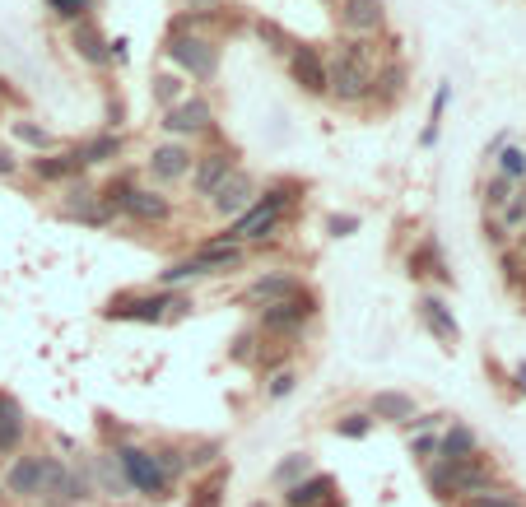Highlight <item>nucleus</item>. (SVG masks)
<instances>
[{
	"instance_id": "f3484780",
	"label": "nucleus",
	"mask_w": 526,
	"mask_h": 507,
	"mask_svg": "<svg viewBox=\"0 0 526 507\" xmlns=\"http://www.w3.org/2000/svg\"><path fill=\"white\" fill-rule=\"evenodd\" d=\"M89 461V480H94V494L108 498V503H131V484H126L122 466H117V456H112V447H98L94 456H84Z\"/></svg>"
},
{
	"instance_id": "b1692460",
	"label": "nucleus",
	"mask_w": 526,
	"mask_h": 507,
	"mask_svg": "<svg viewBox=\"0 0 526 507\" xmlns=\"http://www.w3.org/2000/svg\"><path fill=\"white\" fill-rule=\"evenodd\" d=\"M471 456H480V433H475L471 424L452 419V424L438 433V461H443V466H457V461H471Z\"/></svg>"
},
{
	"instance_id": "412c9836",
	"label": "nucleus",
	"mask_w": 526,
	"mask_h": 507,
	"mask_svg": "<svg viewBox=\"0 0 526 507\" xmlns=\"http://www.w3.org/2000/svg\"><path fill=\"white\" fill-rule=\"evenodd\" d=\"M28 442V410L14 401L10 391H0V456H19Z\"/></svg>"
},
{
	"instance_id": "ddd939ff",
	"label": "nucleus",
	"mask_w": 526,
	"mask_h": 507,
	"mask_svg": "<svg viewBox=\"0 0 526 507\" xmlns=\"http://www.w3.org/2000/svg\"><path fill=\"white\" fill-rule=\"evenodd\" d=\"M308 289V284L298 280L294 270H261L257 280L243 289V303L252 307V312H261V307H275V303H289V298H298Z\"/></svg>"
},
{
	"instance_id": "1a4fd4ad",
	"label": "nucleus",
	"mask_w": 526,
	"mask_h": 507,
	"mask_svg": "<svg viewBox=\"0 0 526 507\" xmlns=\"http://www.w3.org/2000/svg\"><path fill=\"white\" fill-rule=\"evenodd\" d=\"M0 494H5V503H38L42 494V452H19L5 461V470H0Z\"/></svg>"
},
{
	"instance_id": "9b49d317",
	"label": "nucleus",
	"mask_w": 526,
	"mask_h": 507,
	"mask_svg": "<svg viewBox=\"0 0 526 507\" xmlns=\"http://www.w3.org/2000/svg\"><path fill=\"white\" fill-rule=\"evenodd\" d=\"M117 214L131 219V224H140V228H163V224H173L177 210L159 187H131L122 196V205H117Z\"/></svg>"
},
{
	"instance_id": "bb28decb",
	"label": "nucleus",
	"mask_w": 526,
	"mask_h": 507,
	"mask_svg": "<svg viewBox=\"0 0 526 507\" xmlns=\"http://www.w3.org/2000/svg\"><path fill=\"white\" fill-rule=\"evenodd\" d=\"M80 154H84V168H103V163H117L126 154V140H122V131H103V135H89L80 145Z\"/></svg>"
},
{
	"instance_id": "79ce46f5",
	"label": "nucleus",
	"mask_w": 526,
	"mask_h": 507,
	"mask_svg": "<svg viewBox=\"0 0 526 507\" xmlns=\"http://www.w3.org/2000/svg\"><path fill=\"white\" fill-rule=\"evenodd\" d=\"M499 266H503V284H508V289H522V284H526V266H522V256H517V247H503Z\"/></svg>"
},
{
	"instance_id": "4468645a",
	"label": "nucleus",
	"mask_w": 526,
	"mask_h": 507,
	"mask_svg": "<svg viewBox=\"0 0 526 507\" xmlns=\"http://www.w3.org/2000/svg\"><path fill=\"white\" fill-rule=\"evenodd\" d=\"M28 177L33 182H42V187H66V182H75V177H84V154L80 145H70V149H52V154H33L28 159Z\"/></svg>"
},
{
	"instance_id": "aec40b11",
	"label": "nucleus",
	"mask_w": 526,
	"mask_h": 507,
	"mask_svg": "<svg viewBox=\"0 0 526 507\" xmlns=\"http://www.w3.org/2000/svg\"><path fill=\"white\" fill-rule=\"evenodd\" d=\"M405 94H410V66H405V56H382L378 75H373V103L396 107Z\"/></svg>"
},
{
	"instance_id": "c756f323",
	"label": "nucleus",
	"mask_w": 526,
	"mask_h": 507,
	"mask_svg": "<svg viewBox=\"0 0 526 507\" xmlns=\"http://www.w3.org/2000/svg\"><path fill=\"white\" fill-rule=\"evenodd\" d=\"M312 470H317V461H312L308 452H289L280 466L270 470V489H275V494H284V489H294L298 480H308Z\"/></svg>"
},
{
	"instance_id": "f257e3e1",
	"label": "nucleus",
	"mask_w": 526,
	"mask_h": 507,
	"mask_svg": "<svg viewBox=\"0 0 526 507\" xmlns=\"http://www.w3.org/2000/svg\"><path fill=\"white\" fill-rule=\"evenodd\" d=\"M378 42L345 38L336 42V56H326V98L340 107L373 103V75H378Z\"/></svg>"
},
{
	"instance_id": "0eeeda50",
	"label": "nucleus",
	"mask_w": 526,
	"mask_h": 507,
	"mask_svg": "<svg viewBox=\"0 0 526 507\" xmlns=\"http://www.w3.org/2000/svg\"><path fill=\"white\" fill-rule=\"evenodd\" d=\"M233 168H243L238 163V149L233 145H215V149H205V154H196V163H191V201H210L224 182H229Z\"/></svg>"
},
{
	"instance_id": "423d86ee",
	"label": "nucleus",
	"mask_w": 526,
	"mask_h": 507,
	"mask_svg": "<svg viewBox=\"0 0 526 507\" xmlns=\"http://www.w3.org/2000/svg\"><path fill=\"white\" fill-rule=\"evenodd\" d=\"M499 466L489 461L485 452L471 456V461H457V466H443V503H461V498H475L485 489H499Z\"/></svg>"
},
{
	"instance_id": "ea45409f",
	"label": "nucleus",
	"mask_w": 526,
	"mask_h": 507,
	"mask_svg": "<svg viewBox=\"0 0 526 507\" xmlns=\"http://www.w3.org/2000/svg\"><path fill=\"white\" fill-rule=\"evenodd\" d=\"M257 349H261V331L257 326H247V331L229 345V359L233 363H257Z\"/></svg>"
},
{
	"instance_id": "dca6fc26",
	"label": "nucleus",
	"mask_w": 526,
	"mask_h": 507,
	"mask_svg": "<svg viewBox=\"0 0 526 507\" xmlns=\"http://www.w3.org/2000/svg\"><path fill=\"white\" fill-rule=\"evenodd\" d=\"M289 61V80L303 89L308 98H326V56L312 47V42H294V52L284 56Z\"/></svg>"
},
{
	"instance_id": "e433bc0d",
	"label": "nucleus",
	"mask_w": 526,
	"mask_h": 507,
	"mask_svg": "<svg viewBox=\"0 0 526 507\" xmlns=\"http://www.w3.org/2000/svg\"><path fill=\"white\" fill-rule=\"evenodd\" d=\"M261 391H266V401H289V396L298 391V368H275Z\"/></svg>"
},
{
	"instance_id": "39448f33",
	"label": "nucleus",
	"mask_w": 526,
	"mask_h": 507,
	"mask_svg": "<svg viewBox=\"0 0 526 507\" xmlns=\"http://www.w3.org/2000/svg\"><path fill=\"white\" fill-rule=\"evenodd\" d=\"M317 294L312 289H303L298 298H289V303H275V307H261L257 312V331H261V340H294V335H303L317 321Z\"/></svg>"
},
{
	"instance_id": "5701e85b",
	"label": "nucleus",
	"mask_w": 526,
	"mask_h": 507,
	"mask_svg": "<svg viewBox=\"0 0 526 507\" xmlns=\"http://www.w3.org/2000/svg\"><path fill=\"white\" fill-rule=\"evenodd\" d=\"M405 275L410 280H438V284H452V270H447V261H443V247H438V238H424L415 242V252H410V261H405Z\"/></svg>"
},
{
	"instance_id": "5fc2aeb1",
	"label": "nucleus",
	"mask_w": 526,
	"mask_h": 507,
	"mask_svg": "<svg viewBox=\"0 0 526 507\" xmlns=\"http://www.w3.org/2000/svg\"><path fill=\"white\" fill-rule=\"evenodd\" d=\"M522 298H526V284H522Z\"/></svg>"
},
{
	"instance_id": "6e6552de",
	"label": "nucleus",
	"mask_w": 526,
	"mask_h": 507,
	"mask_svg": "<svg viewBox=\"0 0 526 507\" xmlns=\"http://www.w3.org/2000/svg\"><path fill=\"white\" fill-rule=\"evenodd\" d=\"M191 163H196V149L187 140H159L145 154V173L154 187H177V182L191 177Z\"/></svg>"
},
{
	"instance_id": "c85d7f7f",
	"label": "nucleus",
	"mask_w": 526,
	"mask_h": 507,
	"mask_svg": "<svg viewBox=\"0 0 526 507\" xmlns=\"http://www.w3.org/2000/svg\"><path fill=\"white\" fill-rule=\"evenodd\" d=\"M98 205V187L89 182V177H75V182H66V201H61V219H70V224H80L84 214Z\"/></svg>"
},
{
	"instance_id": "37998d69",
	"label": "nucleus",
	"mask_w": 526,
	"mask_h": 507,
	"mask_svg": "<svg viewBox=\"0 0 526 507\" xmlns=\"http://www.w3.org/2000/svg\"><path fill=\"white\" fill-rule=\"evenodd\" d=\"M447 98H452V84H438V94H433V107H429V126H424V145H433L438 140V121H443V107H447Z\"/></svg>"
},
{
	"instance_id": "864d4df0",
	"label": "nucleus",
	"mask_w": 526,
	"mask_h": 507,
	"mask_svg": "<svg viewBox=\"0 0 526 507\" xmlns=\"http://www.w3.org/2000/svg\"><path fill=\"white\" fill-rule=\"evenodd\" d=\"M0 470H5V456H0Z\"/></svg>"
},
{
	"instance_id": "473e14b6",
	"label": "nucleus",
	"mask_w": 526,
	"mask_h": 507,
	"mask_svg": "<svg viewBox=\"0 0 526 507\" xmlns=\"http://www.w3.org/2000/svg\"><path fill=\"white\" fill-rule=\"evenodd\" d=\"M196 280H205L201 266H196V256H182V261H173L168 270H159V289H163V294H173V289L196 284Z\"/></svg>"
},
{
	"instance_id": "9d476101",
	"label": "nucleus",
	"mask_w": 526,
	"mask_h": 507,
	"mask_svg": "<svg viewBox=\"0 0 526 507\" xmlns=\"http://www.w3.org/2000/svg\"><path fill=\"white\" fill-rule=\"evenodd\" d=\"M261 196V182H257V173H247V168H233L229 173V182H224V187L215 191V196H210V214H215L219 224H233V219H238V214H247L252 210V201H257Z\"/></svg>"
},
{
	"instance_id": "7ed1b4c3",
	"label": "nucleus",
	"mask_w": 526,
	"mask_h": 507,
	"mask_svg": "<svg viewBox=\"0 0 526 507\" xmlns=\"http://www.w3.org/2000/svg\"><path fill=\"white\" fill-rule=\"evenodd\" d=\"M108 447H112V456H117V466H122L135 498H149V503H168V498H173V484H168V475L159 470V461L149 456L145 442L126 438V442H108Z\"/></svg>"
},
{
	"instance_id": "2f4dec72",
	"label": "nucleus",
	"mask_w": 526,
	"mask_h": 507,
	"mask_svg": "<svg viewBox=\"0 0 526 507\" xmlns=\"http://www.w3.org/2000/svg\"><path fill=\"white\" fill-rule=\"evenodd\" d=\"M149 94H154V103L168 112V107H177L182 98H187V80H182L177 70H159V75H154V84H149Z\"/></svg>"
},
{
	"instance_id": "a878e982",
	"label": "nucleus",
	"mask_w": 526,
	"mask_h": 507,
	"mask_svg": "<svg viewBox=\"0 0 526 507\" xmlns=\"http://www.w3.org/2000/svg\"><path fill=\"white\" fill-rule=\"evenodd\" d=\"M368 414H373V424H396L405 428L410 419L419 414V401L410 391H378L373 401H368Z\"/></svg>"
},
{
	"instance_id": "a211bd4d",
	"label": "nucleus",
	"mask_w": 526,
	"mask_h": 507,
	"mask_svg": "<svg viewBox=\"0 0 526 507\" xmlns=\"http://www.w3.org/2000/svg\"><path fill=\"white\" fill-rule=\"evenodd\" d=\"M112 38L98 28V19H80V24H70V52L80 56L84 66L94 70H108L112 66Z\"/></svg>"
},
{
	"instance_id": "c03bdc74",
	"label": "nucleus",
	"mask_w": 526,
	"mask_h": 507,
	"mask_svg": "<svg viewBox=\"0 0 526 507\" xmlns=\"http://www.w3.org/2000/svg\"><path fill=\"white\" fill-rule=\"evenodd\" d=\"M410 456L419 466H433L438 461V433H410Z\"/></svg>"
},
{
	"instance_id": "49530a36",
	"label": "nucleus",
	"mask_w": 526,
	"mask_h": 507,
	"mask_svg": "<svg viewBox=\"0 0 526 507\" xmlns=\"http://www.w3.org/2000/svg\"><path fill=\"white\" fill-rule=\"evenodd\" d=\"M219 503H224V470H219V475H215L210 484H201V489L191 494L187 507H219Z\"/></svg>"
},
{
	"instance_id": "6ab92c4d",
	"label": "nucleus",
	"mask_w": 526,
	"mask_h": 507,
	"mask_svg": "<svg viewBox=\"0 0 526 507\" xmlns=\"http://www.w3.org/2000/svg\"><path fill=\"white\" fill-rule=\"evenodd\" d=\"M415 312H419V321H424V331H429L438 345H443V349H457L461 326H457V317H452V307H447L443 298H438V294H419Z\"/></svg>"
},
{
	"instance_id": "2eb2a0df",
	"label": "nucleus",
	"mask_w": 526,
	"mask_h": 507,
	"mask_svg": "<svg viewBox=\"0 0 526 507\" xmlns=\"http://www.w3.org/2000/svg\"><path fill=\"white\" fill-rule=\"evenodd\" d=\"M103 317L108 321H140V326H159V321H168V294H122L112 298L108 307H103Z\"/></svg>"
},
{
	"instance_id": "393cba45",
	"label": "nucleus",
	"mask_w": 526,
	"mask_h": 507,
	"mask_svg": "<svg viewBox=\"0 0 526 507\" xmlns=\"http://www.w3.org/2000/svg\"><path fill=\"white\" fill-rule=\"evenodd\" d=\"M280 503L284 507H331L336 503V480H331L326 470H312L308 480H298L294 489H284Z\"/></svg>"
},
{
	"instance_id": "8fccbe9b",
	"label": "nucleus",
	"mask_w": 526,
	"mask_h": 507,
	"mask_svg": "<svg viewBox=\"0 0 526 507\" xmlns=\"http://www.w3.org/2000/svg\"><path fill=\"white\" fill-rule=\"evenodd\" d=\"M14 173H19V159H14V149L0 145V182H10Z\"/></svg>"
},
{
	"instance_id": "20e7f679",
	"label": "nucleus",
	"mask_w": 526,
	"mask_h": 507,
	"mask_svg": "<svg viewBox=\"0 0 526 507\" xmlns=\"http://www.w3.org/2000/svg\"><path fill=\"white\" fill-rule=\"evenodd\" d=\"M159 126H163V135L168 140H215L219 135V121H215V107H210V98L205 94H187L177 107H168L159 117Z\"/></svg>"
},
{
	"instance_id": "72a5a7b5",
	"label": "nucleus",
	"mask_w": 526,
	"mask_h": 507,
	"mask_svg": "<svg viewBox=\"0 0 526 507\" xmlns=\"http://www.w3.org/2000/svg\"><path fill=\"white\" fill-rule=\"evenodd\" d=\"M494 173H499L503 182H513V187H522V182H526V149L503 145L499 154H494Z\"/></svg>"
},
{
	"instance_id": "603ef678",
	"label": "nucleus",
	"mask_w": 526,
	"mask_h": 507,
	"mask_svg": "<svg viewBox=\"0 0 526 507\" xmlns=\"http://www.w3.org/2000/svg\"><path fill=\"white\" fill-rule=\"evenodd\" d=\"M247 507H275V503H270V498H252V503H247Z\"/></svg>"
},
{
	"instance_id": "3c124183",
	"label": "nucleus",
	"mask_w": 526,
	"mask_h": 507,
	"mask_svg": "<svg viewBox=\"0 0 526 507\" xmlns=\"http://www.w3.org/2000/svg\"><path fill=\"white\" fill-rule=\"evenodd\" d=\"M513 377H517V387H522V396H526V363H517V373H513Z\"/></svg>"
},
{
	"instance_id": "a18cd8bd",
	"label": "nucleus",
	"mask_w": 526,
	"mask_h": 507,
	"mask_svg": "<svg viewBox=\"0 0 526 507\" xmlns=\"http://www.w3.org/2000/svg\"><path fill=\"white\" fill-rule=\"evenodd\" d=\"M447 419H452V414H443V410H419L415 419L405 424V433H443Z\"/></svg>"
},
{
	"instance_id": "09e8293b",
	"label": "nucleus",
	"mask_w": 526,
	"mask_h": 507,
	"mask_svg": "<svg viewBox=\"0 0 526 507\" xmlns=\"http://www.w3.org/2000/svg\"><path fill=\"white\" fill-rule=\"evenodd\" d=\"M229 0H177V10L182 14H215V10H224Z\"/></svg>"
},
{
	"instance_id": "c9c22d12",
	"label": "nucleus",
	"mask_w": 526,
	"mask_h": 507,
	"mask_svg": "<svg viewBox=\"0 0 526 507\" xmlns=\"http://www.w3.org/2000/svg\"><path fill=\"white\" fill-rule=\"evenodd\" d=\"M331 428H336V438H354V442H359V438L373 433V414H368V410H345Z\"/></svg>"
},
{
	"instance_id": "4c0bfd02",
	"label": "nucleus",
	"mask_w": 526,
	"mask_h": 507,
	"mask_svg": "<svg viewBox=\"0 0 526 507\" xmlns=\"http://www.w3.org/2000/svg\"><path fill=\"white\" fill-rule=\"evenodd\" d=\"M98 0H47V10L61 19V24H80V19H94Z\"/></svg>"
},
{
	"instance_id": "7c9ffc66",
	"label": "nucleus",
	"mask_w": 526,
	"mask_h": 507,
	"mask_svg": "<svg viewBox=\"0 0 526 507\" xmlns=\"http://www.w3.org/2000/svg\"><path fill=\"white\" fill-rule=\"evenodd\" d=\"M10 135L19 140V145L33 149V154H52V145H56L52 131H47V126H38L33 117H14V121H10Z\"/></svg>"
},
{
	"instance_id": "6e6d98bb",
	"label": "nucleus",
	"mask_w": 526,
	"mask_h": 507,
	"mask_svg": "<svg viewBox=\"0 0 526 507\" xmlns=\"http://www.w3.org/2000/svg\"><path fill=\"white\" fill-rule=\"evenodd\" d=\"M326 5H336V0H326Z\"/></svg>"
},
{
	"instance_id": "58836bf2",
	"label": "nucleus",
	"mask_w": 526,
	"mask_h": 507,
	"mask_svg": "<svg viewBox=\"0 0 526 507\" xmlns=\"http://www.w3.org/2000/svg\"><path fill=\"white\" fill-rule=\"evenodd\" d=\"M257 38L266 42L275 56H289V52H294V38H289V33H284L275 19H261V24H257Z\"/></svg>"
},
{
	"instance_id": "f03ea898",
	"label": "nucleus",
	"mask_w": 526,
	"mask_h": 507,
	"mask_svg": "<svg viewBox=\"0 0 526 507\" xmlns=\"http://www.w3.org/2000/svg\"><path fill=\"white\" fill-rule=\"evenodd\" d=\"M163 61L191 84H215L219 80V42L201 33H173L163 38Z\"/></svg>"
},
{
	"instance_id": "f704fd0d",
	"label": "nucleus",
	"mask_w": 526,
	"mask_h": 507,
	"mask_svg": "<svg viewBox=\"0 0 526 507\" xmlns=\"http://www.w3.org/2000/svg\"><path fill=\"white\" fill-rule=\"evenodd\" d=\"M457 507H526V498L517 494L513 484H499V489H485V494H475V498H461Z\"/></svg>"
},
{
	"instance_id": "a19ab883",
	"label": "nucleus",
	"mask_w": 526,
	"mask_h": 507,
	"mask_svg": "<svg viewBox=\"0 0 526 507\" xmlns=\"http://www.w3.org/2000/svg\"><path fill=\"white\" fill-rule=\"evenodd\" d=\"M513 191H517V187H513V182H503L499 173L489 177V182H485V214H499L503 205L513 201Z\"/></svg>"
},
{
	"instance_id": "4be33fe9",
	"label": "nucleus",
	"mask_w": 526,
	"mask_h": 507,
	"mask_svg": "<svg viewBox=\"0 0 526 507\" xmlns=\"http://www.w3.org/2000/svg\"><path fill=\"white\" fill-rule=\"evenodd\" d=\"M191 256H196V266H201L205 280H219V275H233V270L247 261V247H219V242L201 238L196 247H191Z\"/></svg>"
},
{
	"instance_id": "cd10ccee",
	"label": "nucleus",
	"mask_w": 526,
	"mask_h": 507,
	"mask_svg": "<svg viewBox=\"0 0 526 507\" xmlns=\"http://www.w3.org/2000/svg\"><path fill=\"white\" fill-rule=\"evenodd\" d=\"M149 456L159 461V470L168 475V484L177 489V480L182 475H191V461H187V442H145Z\"/></svg>"
},
{
	"instance_id": "de8ad7c7",
	"label": "nucleus",
	"mask_w": 526,
	"mask_h": 507,
	"mask_svg": "<svg viewBox=\"0 0 526 507\" xmlns=\"http://www.w3.org/2000/svg\"><path fill=\"white\" fill-rule=\"evenodd\" d=\"M354 228H359L354 214H331V219H326V233H331V238H350Z\"/></svg>"
},
{
	"instance_id": "f8f14e48",
	"label": "nucleus",
	"mask_w": 526,
	"mask_h": 507,
	"mask_svg": "<svg viewBox=\"0 0 526 507\" xmlns=\"http://www.w3.org/2000/svg\"><path fill=\"white\" fill-rule=\"evenodd\" d=\"M336 28L345 38H378L387 28V0H336Z\"/></svg>"
}]
</instances>
